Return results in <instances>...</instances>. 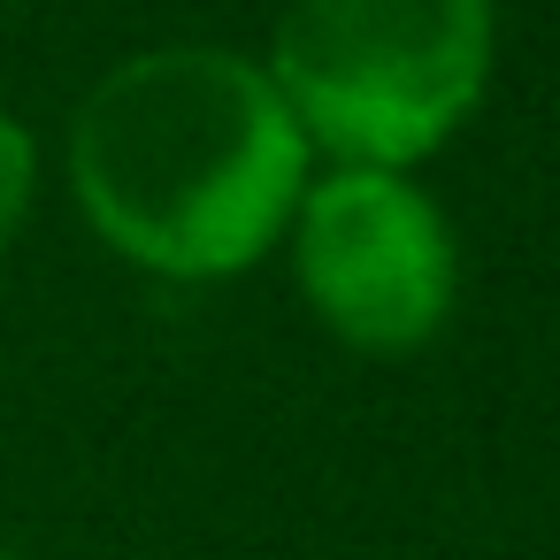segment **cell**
<instances>
[{
	"label": "cell",
	"mask_w": 560,
	"mask_h": 560,
	"mask_svg": "<svg viewBox=\"0 0 560 560\" xmlns=\"http://www.w3.org/2000/svg\"><path fill=\"white\" fill-rule=\"evenodd\" d=\"M307 177L315 147L284 93L231 47H147L70 116V192L93 238L147 277L208 284L254 269Z\"/></svg>",
	"instance_id": "obj_1"
},
{
	"label": "cell",
	"mask_w": 560,
	"mask_h": 560,
	"mask_svg": "<svg viewBox=\"0 0 560 560\" xmlns=\"http://www.w3.org/2000/svg\"><path fill=\"white\" fill-rule=\"evenodd\" d=\"M491 47V0H292L261 70L315 154L415 170L476 116Z\"/></svg>",
	"instance_id": "obj_2"
},
{
	"label": "cell",
	"mask_w": 560,
	"mask_h": 560,
	"mask_svg": "<svg viewBox=\"0 0 560 560\" xmlns=\"http://www.w3.org/2000/svg\"><path fill=\"white\" fill-rule=\"evenodd\" d=\"M292 284L307 315L353 353H415L445 330L460 292V254L445 208L407 170H346L307 177L292 223Z\"/></svg>",
	"instance_id": "obj_3"
},
{
	"label": "cell",
	"mask_w": 560,
	"mask_h": 560,
	"mask_svg": "<svg viewBox=\"0 0 560 560\" xmlns=\"http://www.w3.org/2000/svg\"><path fill=\"white\" fill-rule=\"evenodd\" d=\"M32 200H39V139L16 116H0V246L24 231Z\"/></svg>",
	"instance_id": "obj_4"
},
{
	"label": "cell",
	"mask_w": 560,
	"mask_h": 560,
	"mask_svg": "<svg viewBox=\"0 0 560 560\" xmlns=\"http://www.w3.org/2000/svg\"><path fill=\"white\" fill-rule=\"evenodd\" d=\"M0 560H16V552H9V545H0Z\"/></svg>",
	"instance_id": "obj_5"
}]
</instances>
